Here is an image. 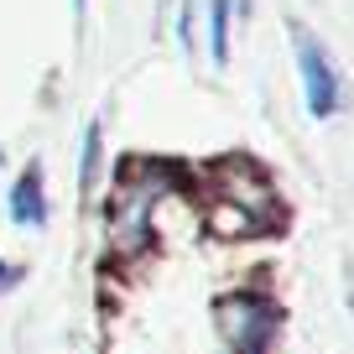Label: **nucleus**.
Wrapping results in <instances>:
<instances>
[{"instance_id":"nucleus-1","label":"nucleus","mask_w":354,"mask_h":354,"mask_svg":"<svg viewBox=\"0 0 354 354\" xmlns=\"http://www.w3.org/2000/svg\"><path fill=\"white\" fill-rule=\"evenodd\" d=\"M219 198L209 209V230L214 234H266L277 224V198L250 167H224L219 172Z\"/></svg>"},{"instance_id":"nucleus-2","label":"nucleus","mask_w":354,"mask_h":354,"mask_svg":"<svg viewBox=\"0 0 354 354\" xmlns=\"http://www.w3.org/2000/svg\"><path fill=\"white\" fill-rule=\"evenodd\" d=\"M172 188L162 172H125L120 177V188H115V198H110V240L120 245L125 255L131 250H141L146 245V234H151V209H156V198Z\"/></svg>"},{"instance_id":"nucleus-3","label":"nucleus","mask_w":354,"mask_h":354,"mask_svg":"<svg viewBox=\"0 0 354 354\" xmlns=\"http://www.w3.org/2000/svg\"><path fill=\"white\" fill-rule=\"evenodd\" d=\"M219 328L230 354H266L271 333H277V308L266 297H250V292H234V297H219Z\"/></svg>"},{"instance_id":"nucleus-4","label":"nucleus","mask_w":354,"mask_h":354,"mask_svg":"<svg viewBox=\"0 0 354 354\" xmlns=\"http://www.w3.org/2000/svg\"><path fill=\"white\" fill-rule=\"evenodd\" d=\"M292 42H297V68H302V88H308V110L313 120H328L339 110V78H333V63L318 42H313L302 26H292Z\"/></svg>"},{"instance_id":"nucleus-5","label":"nucleus","mask_w":354,"mask_h":354,"mask_svg":"<svg viewBox=\"0 0 354 354\" xmlns=\"http://www.w3.org/2000/svg\"><path fill=\"white\" fill-rule=\"evenodd\" d=\"M11 219L16 224H42L47 203H42V167H26L21 183L11 188Z\"/></svg>"},{"instance_id":"nucleus-6","label":"nucleus","mask_w":354,"mask_h":354,"mask_svg":"<svg viewBox=\"0 0 354 354\" xmlns=\"http://www.w3.org/2000/svg\"><path fill=\"white\" fill-rule=\"evenodd\" d=\"M214 63H224V57H230V0H214Z\"/></svg>"},{"instance_id":"nucleus-7","label":"nucleus","mask_w":354,"mask_h":354,"mask_svg":"<svg viewBox=\"0 0 354 354\" xmlns=\"http://www.w3.org/2000/svg\"><path fill=\"white\" fill-rule=\"evenodd\" d=\"M94 177H100V125H88V136H84V172H78L84 193L94 188Z\"/></svg>"},{"instance_id":"nucleus-8","label":"nucleus","mask_w":354,"mask_h":354,"mask_svg":"<svg viewBox=\"0 0 354 354\" xmlns=\"http://www.w3.org/2000/svg\"><path fill=\"white\" fill-rule=\"evenodd\" d=\"M16 277V271H11V266H6V261H0V287H6V281H11Z\"/></svg>"},{"instance_id":"nucleus-9","label":"nucleus","mask_w":354,"mask_h":354,"mask_svg":"<svg viewBox=\"0 0 354 354\" xmlns=\"http://www.w3.org/2000/svg\"><path fill=\"white\" fill-rule=\"evenodd\" d=\"M73 6H78V11H84V0H73Z\"/></svg>"}]
</instances>
